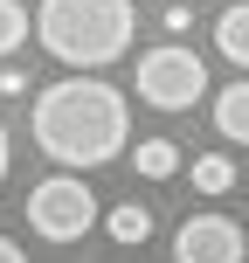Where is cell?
Returning a JSON list of instances; mask_svg holds the SVG:
<instances>
[{"label": "cell", "mask_w": 249, "mask_h": 263, "mask_svg": "<svg viewBox=\"0 0 249 263\" xmlns=\"http://www.w3.org/2000/svg\"><path fill=\"white\" fill-rule=\"evenodd\" d=\"M35 145L69 173H90V166H111L131 139V104L125 90H111L104 77H63L35 97Z\"/></svg>", "instance_id": "6da1fadb"}, {"label": "cell", "mask_w": 249, "mask_h": 263, "mask_svg": "<svg viewBox=\"0 0 249 263\" xmlns=\"http://www.w3.org/2000/svg\"><path fill=\"white\" fill-rule=\"evenodd\" d=\"M139 7L131 0H42L35 7V42L69 69H104L131 49Z\"/></svg>", "instance_id": "7a4b0ae2"}, {"label": "cell", "mask_w": 249, "mask_h": 263, "mask_svg": "<svg viewBox=\"0 0 249 263\" xmlns=\"http://www.w3.org/2000/svg\"><path fill=\"white\" fill-rule=\"evenodd\" d=\"M90 222H97V194L83 187V173L63 166L42 187H28V229L42 242H76V236H90Z\"/></svg>", "instance_id": "3957f363"}, {"label": "cell", "mask_w": 249, "mask_h": 263, "mask_svg": "<svg viewBox=\"0 0 249 263\" xmlns=\"http://www.w3.org/2000/svg\"><path fill=\"white\" fill-rule=\"evenodd\" d=\"M139 97L152 111H194L208 97V63L180 42H159V49L139 55Z\"/></svg>", "instance_id": "277c9868"}, {"label": "cell", "mask_w": 249, "mask_h": 263, "mask_svg": "<svg viewBox=\"0 0 249 263\" xmlns=\"http://www.w3.org/2000/svg\"><path fill=\"white\" fill-rule=\"evenodd\" d=\"M249 242L228 215H187L173 229V263H242Z\"/></svg>", "instance_id": "5b68a950"}, {"label": "cell", "mask_w": 249, "mask_h": 263, "mask_svg": "<svg viewBox=\"0 0 249 263\" xmlns=\"http://www.w3.org/2000/svg\"><path fill=\"white\" fill-rule=\"evenodd\" d=\"M215 132L228 145H249V77H236L228 90H215Z\"/></svg>", "instance_id": "8992f818"}, {"label": "cell", "mask_w": 249, "mask_h": 263, "mask_svg": "<svg viewBox=\"0 0 249 263\" xmlns=\"http://www.w3.org/2000/svg\"><path fill=\"white\" fill-rule=\"evenodd\" d=\"M215 49H222L236 69H249V0L222 7V21H215Z\"/></svg>", "instance_id": "52a82bcc"}, {"label": "cell", "mask_w": 249, "mask_h": 263, "mask_svg": "<svg viewBox=\"0 0 249 263\" xmlns=\"http://www.w3.org/2000/svg\"><path fill=\"white\" fill-rule=\"evenodd\" d=\"M104 229H111V242H125V250H131V242L152 236V208H145V201H118V208L104 215Z\"/></svg>", "instance_id": "ba28073f"}, {"label": "cell", "mask_w": 249, "mask_h": 263, "mask_svg": "<svg viewBox=\"0 0 249 263\" xmlns=\"http://www.w3.org/2000/svg\"><path fill=\"white\" fill-rule=\"evenodd\" d=\"M139 180H173V173H180V145L173 139H139Z\"/></svg>", "instance_id": "9c48e42d"}, {"label": "cell", "mask_w": 249, "mask_h": 263, "mask_svg": "<svg viewBox=\"0 0 249 263\" xmlns=\"http://www.w3.org/2000/svg\"><path fill=\"white\" fill-rule=\"evenodd\" d=\"M194 187H201V194H228V187H236L228 153H201V159H194Z\"/></svg>", "instance_id": "30bf717a"}, {"label": "cell", "mask_w": 249, "mask_h": 263, "mask_svg": "<svg viewBox=\"0 0 249 263\" xmlns=\"http://www.w3.org/2000/svg\"><path fill=\"white\" fill-rule=\"evenodd\" d=\"M21 42H28V14H21V0H0V63H7Z\"/></svg>", "instance_id": "8fae6325"}, {"label": "cell", "mask_w": 249, "mask_h": 263, "mask_svg": "<svg viewBox=\"0 0 249 263\" xmlns=\"http://www.w3.org/2000/svg\"><path fill=\"white\" fill-rule=\"evenodd\" d=\"M187 28H194V14H187L180 0H173V7H166V35H187Z\"/></svg>", "instance_id": "7c38bea8"}, {"label": "cell", "mask_w": 249, "mask_h": 263, "mask_svg": "<svg viewBox=\"0 0 249 263\" xmlns=\"http://www.w3.org/2000/svg\"><path fill=\"white\" fill-rule=\"evenodd\" d=\"M0 90H7V97H28V77H21V69L7 63V69H0Z\"/></svg>", "instance_id": "4fadbf2b"}, {"label": "cell", "mask_w": 249, "mask_h": 263, "mask_svg": "<svg viewBox=\"0 0 249 263\" xmlns=\"http://www.w3.org/2000/svg\"><path fill=\"white\" fill-rule=\"evenodd\" d=\"M7 159H14V145H7V125H0V187H7Z\"/></svg>", "instance_id": "5bb4252c"}, {"label": "cell", "mask_w": 249, "mask_h": 263, "mask_svg": "<svg viewBox=\"0 0 249 263\" xmlns=\"http://www.w3.org/2000/svg\"><path fill=\"white\" fill-rule=\"evenodd\" d=\"M0 263H28V256H21V250H14V242H7V236H0Z\"/></svg>", "instance_id": "9a60e30c"}]
</instances>
